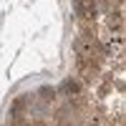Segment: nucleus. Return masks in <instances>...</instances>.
<instances>
[{
    "mask_svg": "<svg viewBox=\"0 0 126 126\" xmlns=\"http://www.w3.org/2000/svg\"><path fill=\"white\" fill-rule=\"evenodd\" d=\"M76 13L81 18V23H93L98 8H96V0H76Z\"/></svg>",
    "mask_w": 126,
    "mask_h": 126,
    "instance_id": "f257e3e1",
    "label": "nucleus"
},
{
    "mask_svg": "<svg viewBox=\"0 0 126 126\" xmlns=\"http://www.w3.org/2000/svg\"><path fill=\"white\" fill-rule=\"evenodd\" d=\"M81 91H83V86H81L78 81H73V78L63 81V93H68V96H78Z\"/></svg>",
    "mask_w": 126,
    "mask_h": 126,
    "instance_id": "f03ea898",
    "label": "nucleus"
}]
</instances>
